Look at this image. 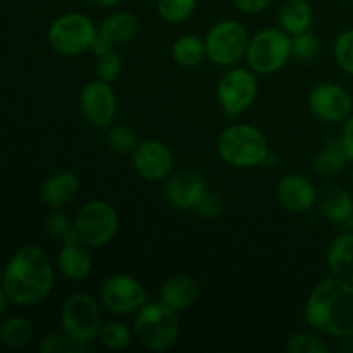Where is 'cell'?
Returning <instances> with one entry per match:
<instances>
[{"mask_svg":"<svg viewBox=\"0 0 353 353\" xmlns=\"http://www.w3.org/2000/svg\"><path fill=\"white\" fill-rule=\"evenodd\" d=\"M54 264L47 252L34 245L21 247L7 262L2 286L9 302L19 307H34L50 296L54 290Z\"/></svg>","mask_w":353,"mask_h":353,"instance_id":"obj_1","label":"cell"},{"mask_svg":"<svg viewBox=\"0 0 353 353\" xmlns=\"http://www.w3.org/2000/svg\"><path fill=\"white\" fill-rule=\"evenodd\" d=\"M303 316L324 336L353 338V285L334 276L324 278L307 296Z\"/></svg>","mask_w":353,"mask_h":353,"instance_id":"obj_2","label":"cell"},{"mask_svg":"<svg viewBox=\"0 0 353 353\" xmlns=\"http://www.w3.org/2000/svg\"><path fill=\"white\" fill-rule=\"evenodd\" d=\"M221 161L234 169H252L265 165L271 155L265 134L254 124L234 123L223 130L217 138Z\"/></svg>","mask_w":353,"mask_h":353,"instance_id":"obj_3","label":"cell"},{"mask_svg":"<svg viewBox=\"0 0 353 353\" xmlns=\"http://www.w3.org/2000/svg\"><path fill=\"white\" fill-rule=\"evenodd\" d=\"M133 334L138 343L150 352H164L174 347L181 334L179 312L164 302L148 300L133 319Z\"/></svg>","mask_w":353,"mask_h":353,"instance_id":"obj_4","label":"cell"},{"mask_svg":"<svg viewBox=\"0 0 353 353\" xmlns=\"http://www.w3.org/2000/svg\"><path fill=\"white\" fill-rule=\"evenodd\" d=\"M292 57V37L283 28H264L250 37L245 59L257 76H271L285 69Z\"/></svg>","mask_w":353,"mask_h":353,"instance_id":"obj_5","label":"cell"},{"mask_svg":"<svg viewBox=\"0 0 353 353\" xmlns=\"http://www.w3.org/2000/svg\"><path fill=\"white\" fill-rule=\"evenodd\" d=\"M99 34V28L92 17L83 12H65L54 19L47 31L52 50L64 57H76L90 52Z\"/></svg>","mask_w":353,"mask_h":353,"instance_id":"obj_6","label":"cell"},{"mask_svg":"<svg viewBox=\"0 0 353 353\" xmlns=\"http://www.w3.org/2000/svg\"><path fill=\"white\" fill-rule=\"evenodd\" d=\"M102 317L97 300L90 293H72L61 309V331L76 345L92 343L99 336Z\"/></svg>","mask_w":353,"mask_h":353,"instance_id":"obj_7","label":"cell"},{"mask_svg":"<svg viewBox=\"0 0 353 353\" xmlns=\"http://www.w3.org/2000/svg\"><path fill=\"white\" fill-rule=\"evenodd\" d=\"M250 34L234 19L217 21L205 34L207 59L219 68H233L247 57Z\"/></svg>","mask_w":353,"mask_h":353,"instance_id":"obj_8","label":"cell"},{"mask_svg":"<svg viewBox=\"0 0 353 353\" xmlns=\"http://www.w3.org/2000/svg\"><path fill=\"white\" fill-rule=\"evenodd\" d=\"M72 221L78 240L90 248L109 245L119 230L117 210L105 200H90L83 203Z\"/></svg>","mask_w":353,"mask_h":353,"instance_id":"obj_9","label":"cell"},{"mask_svg":"<svg viewBox=\"0 0 353 353\" xmlns=\"http://www.w3.org/2000/svg\"><path fill=\"white\" fill-rule=\"evenodd\" d=\"M257 95L259 79L250 68H228L217 83V102L228 117H238L247 112L257 100Z\"/></svg>","mask_w":353,"mask_h":353,"instance_id":"obj_10","label":"cell"},{"mask_svg":"<svg viewBox=\"0 0 353 353\" xmlns=\"http://www.w3.org/2000/svg\"><path fill=\"white\" fill-rule=\"evenodd\" d=\"M100 302L114 316H130L148 302V292L133 276L114 274L100 286Z\"/></svg>","mask_w":353,"mask_h":353,"instance_id":"obj_11","label":"cell"},{"mask_svg":"<svg viewBox=\"0 0 353 353\" xmlns=\"http://www.w3.org/2000/svg\"><path fill=\"white\" fill-rule=\"evenodd\" d=\"M307 105L321 123L343 124L353 114V95L338 83H319L310 90Z\"/></svg>","mask_w":353,"mask_h":353,"instance_id":"obj_12","label":"cell"},{"mask_svg":"<svg viewBox=\"0 0 353 353\" xmlns=\"http://www.w3.org/2000/svg\"><path fill=\"white\" fill-rule=\"evenodd\" d=\"M131 162L137 174L145 181L152 183L168 179L174 168L171 148L161 140L138 141L134 150L131 152Z\"/></svg>","mask_w":353,"mask_h":353,"instance_id":"obj_13","label":"cell"},{"mask_svg":"<svg viewBox=\"0 0 353 353\" xmlns=\"http://www.w3.org/2000/svg\"><path fill=\"white\" fill-rule=\"evenodd\" d=\"M79 107L92 126L109 128L117 116V97L110 83L95 79L81 90Z\"/></svg>","mask_w":353,"mask_h":353,"instance_id":"obj_14","label":"cell"},{"mask_svg":"<svg viewBox=\"0 0 353 353\" xmlns=\"http://www.w3.org/2000/svg\"><path fill=\"white\" fill-rule=\"evenodd\" d=\"M164 192L172 209L195 210L199 200L207 192V181L200 172L181 171L169 176Z\"/></svg>","mask_w":353,"mask_h":353,"instance_id":"obj_15","label":"cell"},{"mask_svg":"<svg viewBox=\"0 0 353 353\" xmlns=\"http://www.w3.org/2000/svg\"><path fill=\"white\" fill-rule=\"evenodd\" d=\"M279 203L290 212H307L316 205L319 199L316 185L310 178L300 172H290L283 176L276 188Z\"/></svg>","mask_w":353,"mask_h":353,"instance_id":"obj_16","label":"cell"},{"mask_svg":"<svg viewBox=\"0 0 353 353\" xmlns=\"http://www.w3.org/2000/svg\"><path fill=\"white\" fill-rule=\"evenodd\" d=\"M92 248L79 240L64 241L57 255L59 271L69 281H85L93 271Z\"/></svg>","mask_w":353,"mask_h":353,"instance_id":"obj_17","label":"cell"},{"mask_svg":"<svg viewBox=\"0 0 353 353\" xmlns=\"http://www.w3.org/2000/svg\"><path fill=\"white\" fill-rule=\"evenodd\" d=\"M159 293H161V302H164L176 312H185L195 305L200 290L192 276L174 274L162 283Z\"/></svg>","mask_w":353,"mask_h":353,"instance_id":"obj_18","label":"cell"},{"mask_svg":"<svg viewBox=\"0 0 353 353\" xmlns=\"http://www.w3.org/2000/svg\"><path fill=\"white\" fill-rule=\"evenodd\" d=\"M79 186H81V181L74 172H54L50 178L45 179L43 186H41V199L52 209H62L78 196Z\"/></svg>","mask_w":353,"mask_h":353,"instance_id":"obj_19","label":"cell"},{"mask_svg":"<svg viewBox=\"0 0 353 353\" xmlns=\"http://www.w3.org/2000/svg\"><path fill=\"white\" fill-rule=\"evenodd\" d=\"M324 219L333 224H347L353 214V196L338 185H326L317 199Z\"/></svg>","mask_w":353,"mask_h":353,"instance_id":"obj_20","label":"cell"},{"mask_svg":"<svg viewBox=\"0 0 353 353\" xmlns=\"http://www.w3.org/2000/svg\"><path fill=\"white\" fill-rule=\"evenodd\" d=\"M326 262L331 276L353 285V231H343L331 241Z\"/></svg>","mask_w":353,"mask_h":353,"instance_id":"obj_21","label":"cell"},{"mask_svg":"<svg viewBox=\"0 0 353 353\" xmlns=\"http://www.w3.org/2000/svg\"><path fill=\"white\" fill-rule=\"evenodd\" d=\"M138 31H140V19L130 10H116L109 14L99 26V33L107 38L114 47L133 41L138 37Z\"/></svg>","mask_w":353,"mask_h":353,"instance_id":"obj_22","label":"cell"},{"mask_svg":"<svg viewBox=\"0 0 353 353\" xmlns=\"http://www.w3.org/2000/svg\"><path fill=\"white\" fill-rule=\"evenodd\" d=\"M279 28L286 31L290 37L309 31L314 23V10L307 0H286L279 7Z\"/></svg>","mask_w":353,"mask_h":353,"instance_id":"obj_23","label":"cell"},{"mask_svg":"<svg viewBox=\"0 0 353 353\" xmlns=\"http://www.w3.org/2000/svg\"><path fill=\"white\" fill-rule=\"evenodd\" d=\"M348 157L340 138L327 141L312 162V171L321 178H338L347 169Z\"/></svg>","mask_w":353,"mask_h":353,"instance_id":"obj_24","label":"cell"},{"mask_svg":"<svg viewBox=\"0 0 353 353\" xmlns=\"http://www.w3.org/2000/svg\"><path fill=\"white\" fill-rule=\"evenodd\" d=\"M171 55L172 61L181 65V68H196L207 57L205 40H202L199 34H183L172 43Z\"/></svg>","mask_w":353,"mask_h":353,"instance_id":"obj_25","label":"cell"},{"mask_svg":"<svg viewBox=\"0 0 353 353\" xmlns=\"http://www.w3.org/2000/svg\"><path fill=\"white\" fill-rule=\"evenodd\" d=\"M34 327L28 317L12 316L0 324V341L9 348H24L31 343Z\"/></svg>","mask_w":353,"mask_h":353,"instance_id":"obj_26","label":"cell"},{"mask_svg":"<svg viewBox=\"0 0 353 353\" xmlns=\"http://www.w3.org/2000/svg\"><path fill=\"white\" fill-rule=\"evenodd\" d=\"M133 336V330H130L124 323H121V321H107V323H102V326H100L97 340L107 350L121 352L130 347Z\"/></svg>","mask_w":353,"mask_h":353,"instance_id":"obj_27","label":"cell"},{"mask_svg":"<svg viewBox=\"0 0 353 353\" xmlns=\"http://www.w3.org/2000/svg\"><path fill=\"white\" fill-rule=\"evenodd\" d=\"M286 350L290 353H331V345L327 343L324 334L299 331L292 334L286 341Z\"/></svg>","mask_w":353,"mask_h":353,"instance_id":"obj_28","label":"cell"},{"mask_svg":"<svg viewBox=\"0 0 353 353\" xmlns=\"http://www.w3.org/2000/svg\"><path fill=\"white\" fill-rule=\"evenodd\" d=\"M199 0H157V12L168 24L185 23L196 10Z\"/></svg>","mask_w":353,"mask_h":353,"instance_id":"obj_29","label":"cell"},{"mask_svg":"<svg viewBox=\"0 0 353 353\" xmlns=\"http://www.w3.org/2000/svg\"><path fill=\"white\" fill-rule=\"evenodd\" d=\"M43 228L52 238H59L64 241L78 240V234L74 230V221L69 219L64 212H61L59 209H54V212L48 214L43 221Z\"/></svg>","mask_w":353,"mask_h":353,"instance_id":"obj_30","label":"cell"},{"mask_svg":"<svg viewBox=\"0 0 353 353\" xmlns=\"http://www.w3.org/2000/svg\"><path fill=\"white\" fill-rule=\"evenodd\" d=\"M321 41L316 33L312 31H303V33L292 37V55L299 62H312L319 55Z\"/></svg>","mask_w":353,"mask_h":353,"instance_id":"obj_31","label":"cell"},{"mask_svg":"<svg viewBox=\"0 0 353 353\" xmlns=\"http://www.w3.org/2000/svg\"><path fill=\"white\" fill-rule=\"evenodd\" d=\"M105 141L110 150L116 152V154H130L138 145V138L134 130L130 126H124V124L110 128L107 131Z\"/></svg>","mask_w":353,"mask_h":353,"instance_id":"obj_32","label":"cell"},{"mask_svg":"<svg viewBox=\"0 0 353 353\" xmlns=\"http://www.w3.org/2000/svg\"><path fill=\"white\" fill-rule=\"evenodd\" d=\"M334 62L347 74L353 76V28L341 31L333 45Z\"/></svg>","mask_w":353,"mask_h":353,"instance_id":"obj_33","label":"cell"},{"mask_svg":"<svg viewBox=\"0 0 353 353\" xmlns=\"http://www.w3.org/2000/svg\"><path fill=\"white\" fill-rule=\"evenodd\" d=\"M95 65V74L97 79L105 83H114L123 72V59L119 57V54L116 52H109V54H103L100 57H97Z\"/></svg>","mask_w":353,"mask_h":353,"instance_id":"obj_34","label":"cell"},{"mask_svg":"<svg viewBox=\"0 0 353 353\" xmlns=\"http://www.w3.org/2000/svg\"><path fill=\"white\" fill-rule=\"evenodd\" d=\"M38 350L41 353H78L85 350V347L76 345L74 341L69 340L64 333H50L41 340Z\"/></svg>","mask_w":353,"mask_h":353,"instance_id":"obj_35","label":"cell"},{"mask_svg":"<svg viewBox=\"0 0 353 353\" xmlns=\"http://www.w3.org/2000/svg\"><path fill=\"white\" fill-rule=\"evenodd\" d=\"M195 212L200 214L202 217H209V219L217 217L223 212V200H221V196L217 195V193L210 192V190L207 188V192L203 193L202 199L196 203Z\"/></svg>","mask_w":353,"mask_h":353,"instance_id":"obj_36","label":"cell"},{"mask_svg":"<svg viewBox=\"0 0 353 353\" xmlns=\"http://www.w3.org/2000/svg\"><path fill=\"white\" fill-rule=\"evenodd\" d=\"M241 12L247 14H261L271 6L274 0H231Z\"/></svg>","mask_w":353,"mask_h":353,"instance_id":"obj_37","label":"cell"},{"mask_svg":"<svg viewBox=\"0 0 353 353\" xmlns=\"http://www.w3.org/2000/svg\"><path fill=\"white\" fill-rule=\"evenodd\" d=\"M341 145H343V150L347 154L348 161L353 164V114L343 123V130L340 134Z\"/></svg>","mask_w":353,"mask_h":353,"instance_id":"obj_38","label":"cell"},{"mask_svg":"<svg viewBox=\"0 0 353 353\" xmlns=\"http://www.w3.org/2000/svg\"><path fill=\"white\" fill-rule=\"evenodd\" d=\"M112 48H114V45L110 43V41L107 40V38H103L102 34L99 33V34H97L95 41H93L92 48H90V52H92V54L95 55V57H100V55L109 54V52H112Z\"/></svg>","mask_w":353,"mask_h":353,"instance_id":"obj_39","label":"cell"},{"mask_svg":"<svg viewBox=\"0 0 353 353\" xmlns=\"http://www.w3.org/2000/svg\"><path fill=\"white\" fill-rule=\"evenodd\" d=\"M90 6L99 7V9H112V7L119 6L123 0H86Z\"/></svg>","mask_w":353,"mask_h":353,"instance_id":"obj_40","label":"cell"},{"mask_svg":"<svg viewBox=\"0 0 353 353\" xmlns=\"http://www.w3.org/2000/svg\"><path fill=\"white\" fill-rule=\"evenodd\" d=\"M7 302H9V299H7V293H6V290H3L2 283H0V317H2L3 310H6V307H7Z\"/></svg>","mask_w":353,"mask_h":353,"instance_id":"obj_41","label":"cell"},{"mask_svg":"<svg viewBox=\"0 0 353 353\" xmlns=\"http://www.w3.org/2000/svg\"><path fill=\"white\" fill-rule=\"evenodd\" d=\"M347 226H348V230H350V231H353V214H352L350 221H348V223H347Z\"/></svg>","mask_w":353,"mask_h":353,"instance_id":"obj_42","label":"cell"},{"mask_svg":"<svg viewBox=\"0 0 353 353\" xmlns=\"http://www.w3.org/2000/svg\"><path fill=\"white\" fill-rule=\"evenodd\" d=\"M352 186H353V172H352Z\"/></svg>","mask_w":353,"mask_h":353,"instance_id":"obj_43","label":"cell"},{"mask_svg":"<svg viewBox=\"0 0 353 353\" xmlns=\"http://www.w3.org/2000/svg\"><path fill=\"white\" fill-rule=\"evenodd\" d=\"M348 2H350V3H353V0H348Z\"/></svg>","mask_w":353,"mask_h":353,"instance_id":"obj_44","label":"cell"}]
</instances>
